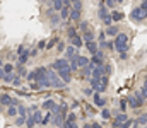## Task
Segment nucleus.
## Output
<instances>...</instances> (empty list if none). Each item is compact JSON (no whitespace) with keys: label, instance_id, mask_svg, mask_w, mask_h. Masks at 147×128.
<instances>
[{"label":"nucleus","instance_id":"34","mask_svg":"<svg viewBox=\"0 0 147 128\" xmlns=\"http://www.w3.org/2000/svg\"><path fill=\"white\" fill-rule=\"evenodd\" d=\"M72 9H74V10H80V9H82V2H74Z\"/></svg>","mask_w":147,"mask_h":128},{"label":"nucleus","instance_id":"30","mask_svg":"<svg viewBox=\"0 0 147 128\" xmlns=\"http://www.w3.org/2000/svg\"><path fill=\"white\" fill-rule=\"evenodd\" d=\"M67 34H69V38H70V40H72V38H75V36H79V34H77V31H75L74 27H69V31H67Z\"/></svg>","mask_w":147,"mask_h":128},{"label":"nucleus","instance_id":"4","mask_svg":"<svg viewBox=\"0 0 147 128\" xmlns=\"http://www.w3.org/2000/svg\"><path fill=\"white\" fill-rule=\"evenodd\" d=\"M98 14H99V19L110 27V24L113 22V19H111V14L108 12V7H106L105 2H99V10H98Z\"/></svg>","mask_w":147,"mask_h":128},{"label":"nucleus","instance_id":"21","mask_svg":"<svg viewBox=\"0 0 147 128\" xmlns=\"http://www.w3.org/2000/svg\"><path fill=\"white\" fill-rule=\"evenodd\" d=\"M17 75H19V77H28V75H29V72L26 70V67L17 65Z\"/></svg>","mask_w":147,"mask_h":128},{"label":"nucleus","instance_id":"15","mask_svg":"<svg viewBox=\"0 0 147 128\" xmlns=\"http://www.w3.org/2000/svg\"><path fill=\"white\" fill-rule=\"evenodd\" d=\"M77 63H79V67H82V68H86L89 63H91V60L87 58V56H82V55H79L77 56Z\"/></svg>","mask_w":147,"mask_h":128},{"label":"nucleus","instance_id":"32","mask_svg":"<svg viewBox=\"0 0 147 128\" xmlns=\"http://www.w3.org/2000/svg\"><path fill=\"white\" fill-rule=\"evenodd\" d=\"M134 121H135V120H128V121H125V123H123L120 128H130V127H134Z\"/></svg>","mask_w":147,"mask_h":128},{"label":"nucleus","instance_id":"3","mask_svg":"<svg viewBox=\"0 0 147 128\" xmlns=\"http://www.w3.org/2000/svg\"><path fill=\"white\" fill-rule=\"evenodd\" d=\"M128 36L125 34V33H120L118 36H116V40H115V50L120 53V55H123V53H127L128 51Z\"/></svg>","mask_w":147,"mask_h":128},{"label":"nucleus","instance_id":"36","mask_svg":"<svg viewBox=\"0 0 147 128\" xmlns=\"http://www.w3.org/2000/svg\"><path fill=\"white\" fill-rule=\"evenodd\" d=\"M84 94L86 96H94V89L92 87H87V89H84Z\"/></svg>","mask_w":147,"mask_h":128},{"label":"nucleus","instance_id":"12","mask_svg":"<svg viewBox=\"0 0 147 128\" xmlns=\"http://www.w3.org/2000/svg\"><path fill=\"white\" fill-rule=\"evenodd\" d=\"M65 55H67V60L70 62L72 58H75V56H79V55H77V48H75V46H72V44H70V46L67 48V51H65Z\"/></svg>","mask_w":147,"mask_h":128},{"label":"nucleus","instance_id":"10","mask_svg":"<svg viewBox=\"0 0 147 128\" xmlns=\"http://www.w3.org/2000/svg\"><path fill=\"white\" fill-rule=\"evenodd\" d=\"M92 101H94V104H96L98 108H103V106L106 104V99H105V97H101V94H98V92L92 96Z\"/></svg>","mask_w":147,"mask_h":128},{"label":"nucleus","instance_id":"29","mask_svg":"<svg viewBox=\"0 0 147 128\" xmlns=\"http://www.w3.org/2000/svg\"><path fill=\"white\" fill-rule=\"evenodd\" d=\"M101 116H103V120H110L111 118L110 109H103V111H101Z\"/></svg>","mask_w":147,"mask_h":128},{"label":"nucleus","instance_id":"39","mask_svg":"<svg viewBox=\"0 0 147 128\" xmlns=\"http://www.w3.org/2000/svg\"><path fill=\"white\" fill-rule=\"evenodd\" d=\"M115 5H116L115 0H108V2H106V7H108V9H115Z\"/></svg>","mask_w":147,"mask_h":128},{"label":"nucleus","instance_id":"19","mask_svg":"<svg viewBox=\"0 0 147 128\" xmlns=\"http://www.w3.org/2000/svg\"><path fill=\"white\" fill-rule=\"evenodd\" d=\"M123 17H125V14H123V12H120V10H113V12H111V19H113L115 22L121 21Z\"/></svg>","mask_w":147,"mask_h":128},{"label":"nucleus","instance_id":"2","mask_svg":"<svg viewBox=\"0 0 147 128\" xmlns=\"http://www.w3.org/2000/svg\"><path fill=\"white\" fill-rule=\"evenodd\" d=\"M46 79H48V68H46V67H38L36 70L29 72V75H28V80H31V82H39V84H43Z\"/></svg>","mask_w":147,"mask_h":128},{"label":"nucleus","instance_id":"46","mask_svg":"<svg viewBox=\"0 0 147 128\" xmlns=\"http://www.w3.org/2000/svg\"><path fill=\"white\" fill-rule=\"evenodd\" d=\"M146 128H147V127H146Z\"/></svg>","mask_w":147,"mask_h":128},{"label":"nucleus","instance_id":"41","mask_svg":"<svg viewBox=\"0 0 147 128\" xmlns=\"http://www.w3.org/2000/svg\"><path fill=\"white\" fill-rule=\"evenodd\" d=\"M19 82H21V77H19V75H16V79H14V82H12V84H14V85H19Z\"/></svg>","mask_w":147,"mask_h":128},{"label":"nucleus","instance_id":"27","mask_svg":"<svg viewBox=\"0 0 147 128\" xmlns=\"http://www.w3.org/2000/svg\"><path fill=\"white\" fill-rule=\"evenodd\" d=\"M105 40H106V31H101V33H99V36H98V43H99V44H103V43H106Z\"/></svg>","mask_w":147,"mask_h":128},{"label":"nucleus","instance_id":"25","mask_svg":"<svg viewBox=\"0 0 147 128\" xmlns=\"http://www.w3.org/2000/svg\"><path fill=\"white\" fill-rule=\"evenodd\" d=\"M14 79H16V77H14L12 74H10V75H2V80H3L5 84H10V82H14Z\"/></svg>","mask_w":147,"mask_h":128},{"label":"nucleus","instance_id":"16","mask_svg":"<svg viewBox=\"0 0 147 128\" xmlns=\"http://www.w3.org/2000/svg\"><path fill=\"white\" fill-rule=\"evenodd\" d=\"M12 70H14L12 63H3V65H2V72H0V75H10Z\"/></svg>","mask_w":147,"mask_h":128},{"label":"nucleus","instance_id":"7","mask_svg":"<svg viewBox=\"0 0 147 128\" xmlns=\"http://www.w3.org/2000/svg\"><path fill=\"white\" fill-rule=\"evenodd\" d=\"M48 79H50V84L51 87H63L65 82L58 77V74L57 72H53V70H48Z\"/></svg>","mask_w":147,"mask_h":128},{"label":"nucleus","instance_id":"18","mask_svg":"<svg viewBox=\"0 0 147 128\" xmlns=\"http://www.w3.org/2000/svg\"><path fill=\"white\" fill-rule=\"evenodd\" d=\"M70 44H72V46H75V48L79 50V48L84 44V40H82V36H75V38H72V40H70Z\"/></svg>","mask_w":147,"mask_h":128},{"label":"nucleus","instance_id":"38","mask_svg":"<svg viewBox=\"0 0 147 128\" xmlns=\"http://www.w3.org/2000/svg\"><path fill=\"white\" fill-rule=\"evenodd\" d=\"M26 121H28V120H26V118H21V116H19V118H17V120H16V125H19V127H21V125H24V123H26Z\"/></svg>","mask_w":147,"mask_h":128},{"label":"nucleus","instance_id":"5","mask_svg":"<svg viewBox=\"0 0 147 128\" xmlns=\"http://www.w3.org/2000/svg\"><path fill=\"white\" fill-rule=\"evenodd\" d=\"M144 96H142V92L139 90V92H135L134 96H128L127 97V103L130 104V108H140L142 104H144Z\"/></svg>","mask_w":147,"mask_h":128},{"label":"nucleus","instance_id":"13","mask_svg":"<svg viewBox=\"0 0 147 128\" xmlns=\"http://www.w3.org/2000/svg\"><path fill=\"white\" fill-rule=\"evenodd\" d=\"M86 48H87V50H89V53H91V55L94 56V55H96V53L99 51V43H98V41L89 43V44H86Z\"/></svg>","mask_w":147,"mask_h":128},{"label":"nucleus","instance_id":"14","mask_svg":"<svg viewBox=\"0 0 147 128\" xmlns=\"http://www.w3.org/2000/svg\"><path fill=\"white\" fill-rule=\"evenodd\" d=\"M51 9H53V10H57V12L60 14V12L65 9V2H62V0H55V2H53V5H51Z\"/></svg>","mask_w":147,"mask_h":128},{"label":"nucleus","instance_id":"8","mask_svg":"<svg viewBox=\"0 0 147 128\" xmlns=\"http://www.w3.org/2000/svg\"><path fill=\"white\" fill-rule=\"evenodd\" d=\"M43 109H45V111H50V113H53V115L60 113V106H58L53 99H46V101L43 103Z\"/></svg>","mask_w":147,"mask_h":128},{"label":"nucleus","instance_id":"24","mask_svg":"<svg viewBox=\"0 0 147 128\" xmlns=\"http://www.w3.org/2000/svg\"><path fill=\"white\" fill-rule=\"evenodd\" d=\"M70 19L72 21H80V10H70Z\"/></svg>","mask_w":147,"mask_h":128},{"label":"nucleus","instance_id":"17","mask_svg":"<svg viewBox=\"0 0 147 128\" xmlns=\"http://www.w3.org/2000/svg\"><path fill=\"white\" fill-rule=\"evenodd\" d=\"M82 40H84V43H86V44H89V43H94V33L89 29L87 33H84V34H82Z\"/></svg>","mask_w":147,"mask_h":128},{"label":"nucleus","instance_id":"11","mask_svg":"<svg viewBox=\"0 0 147 128\" xmlns=\"http://www.w3.org/2000/svg\"><path fill=\"white\" fill-rule=\"evenodd\" d=\"M0 101H2V106H9V108L14 106V99H12L9 94H5V92L2 94V99H0Z\"/></svg>","mask_w":147,"mask_h":128},{"label":"nucleus","instance_id":"40","mask_svg":"<svg viewBox=\"0 0 147 128\" xmlns=\"http://www.w3.org/2000/svg\"><path fill=\"white\" fill-rule=\"evenodd\" d=\"M57 48H58V51H67V50H65V44H63V43H58V44H57Z\"/></svg>","mask_w":147,"mask_h":128},{"label":"nucleus","instance_id":"23","mask_svg":"<svg viewBox=\"0 0 147 128\" xmlns=\"http://www.w3.org/2000/svg\"><path fill=\"white\" fill-rule=\"evenodd\" d=\"M111 72H113V67H111L110 63H105V67H103V74H105L106 77H110Z\"/></svg>","mask_w":147,"mask_h":128},{"label":"nucleus","instance_id":"44","mask_svg":"<svg viewBox=\"0 0 147 128\" xmlns=\"http://www.w3.org/2000/svg\"><path fill=\"white\" fill-rule=\"evenodd\" d=\"M91 125H92V128H101V125H99V123H91Z\"/></svg>","mask_w":147,"mask_h":128},{"label":"nucleus","instance_id":"22","mask_svg":"<svg viewBox=\"0 0 147 128\" xmlns=\"http://www.w3.org/2000/svg\"><path fill=\"white\" fill-rule=\"evenodd\" d=\"M19 113V106H10L7 108V116H16Z\"/></svg>","mask_w":147,"mask_h":128},{"label":"nucleus","instance_id":"45","mask_svg":"<svg viewBox=\"0 0 147 128\" xmlns=\"http://www.w3.org/2000/svg\"><path fill=\"white\" fill-rule=\"evenodd\" d=\"M84 128H92V125H91V123H87V125H84Z\"/></svg>","mask_w":147,"mask_h":128},{"label":"nucleus","instance_id":"35","mask_svg":"<svg viewBox=\"0 0 147 128\" xmlns=\"http://www.w3.org/2000/svg\"><path fill=\"white\" fill-rule=\"evenodd\" d=\"M41 87H43V85L39 84V82H31V89H33V90H39Z\"/></svg>","mask_w":147,"mask_h":128},{"label":"nucleus","instance_id":"37","mask_svg":"<svg viewBox=\"0 0 147 128\" xmlns=\"http://www.w3.org/2000/svg\"><path fill=\"white\" fill-rule=\"evenodd\" d=\"M120 109L121 111H127V99H121L120 101Z\"/></svg>","mask_w":147,"mask_h":128},{"label":"nucleus","instance_id":"9","mask_svg":"<svg viewBox=\"0 0 147 128\" xmlns=\"http://www.w3.org/2000/svg\"><path fill=\"white\" fill-rule=\"evenodd\" d=\"M125 121H128V116H127L125 113H120V115L113 120V127H115V128H120L123 123H125Z\"/></svg>","mask_w":147,"mask_h":128},{"label":"nucleus","instance_id":"33","mask_svg":"<svg viewBox=\"0 0 147 128\" xmlns=\"http://www.w3.org/2000/svg\"><path fill=\"white\" fill-rule=\"evenodd\" d=\"M140 92H142V96H144V99H147V80L144 82V85H142V89H140Z\"/></svg>","mask_w":147,"mask_h":128},{"label":"nucleus","instance_id":"31","mask_svg":"<svg viewBox=\"0 0 147 128\" xmlns=\"http://www.w3.org/2000/svg\"><path fill=\"white\" fill-rule=\"evenodd\" d=\"M65 121H72V123H75V121H77V115H75V113H69V116H67Z\"/></svg>","mask_w":147,"mask_h":128},{"label":"nucleus","instance_id":"43","mask_svg":"<svg viewBox=\"0 0 147 128\" xmlns=\"http://www.w3.org/2000/svg\"><path fill=\"white\" fill-rule=\"evenodd\" d=\"M120 58H121V60H127V58H128V55H127V53H123V55H120Z\"/></svg>","mask_w":147,"mask_h":128},{"label":"nucleus","instance_id":"28","mask_svg":"<svg viewBox=\"0 0 147 128\" xmlns=\"http://www.w3.org/2000/svg\"><path fill=\"white\" fill-rule=\"evenodd\" d=\"M79 27H80V29H82L84 33H87V31H89V29H87V27H89V22H87V21H80Z\"/></svg>","mask_w":147,"mask_h":128},{"label":"nucleus","instance_id":"26","mask_svg":"<svg viewBox=\"0 0 147 128\" xmlns=\"http://www.w3.org/2000/svg\"><path fill=\"white\" fill-rule=\"evenodd\" d=\"M57 43H60V40H58V38H51V40H50V41L46 43V48H48V50H50V48H53V46H55V44H57Z\"/></svg>","mask_w":147,"mask_h":128},{"label":"nucleus","instance_id":"6","mask_svg":"<svg viewBox=\"0 0 147 128\" xmlns=\"http://www.w3.org/2000/svg\"><path fill=\"white\" fill-rule=\"evenodd\" d=\"M146 17H147V10H144L140 5L135 7V9L130 12V19H132L134 22H140V21H144Z\"/></svg>","mask_w":147,"mask_h":128},{"label":"nucleus","instance_id":"20","mask_svg":"<svg viewBox=\"0 0 147 128\" xmlns=\"http://www.w3.org/2000/svg\"><path fill=\"white\" fill-rule=\"evenodd\" d=\"M106 36H118V27H116V26L106 27Z\"/></svg>","mask_w":147,"mask_h":128},{"label":"nucleus","instance_id":"42","mask_svg":"<svg viewBox=\"0 0 147 128\" xmlns=\"http://www.w3.org/2000/svg\"><path fill=\"white\" fill-rule=\"evenodd\" d=\"M140 7H142L144 10H147V0H146V2H142V3H140Z\"/></svg>","mask_w":147,"mask_h":128},{"label":"nucleus","instance_id":"1","mask_svg":"<svg viewBox=\"0 0 147 128\" xmlns=\"http://www.w3.org/2000/svg\"><path fill=\"white\" fill-rule=\"evenodd\" d=\"M53 68L57 70L58 77H60L65 84L70 82V74H72V70H70V63H69L67 58H58V60H55V62H53Z\"/></svg>","mask_w":147,"mask_h":128}]
</instances>
